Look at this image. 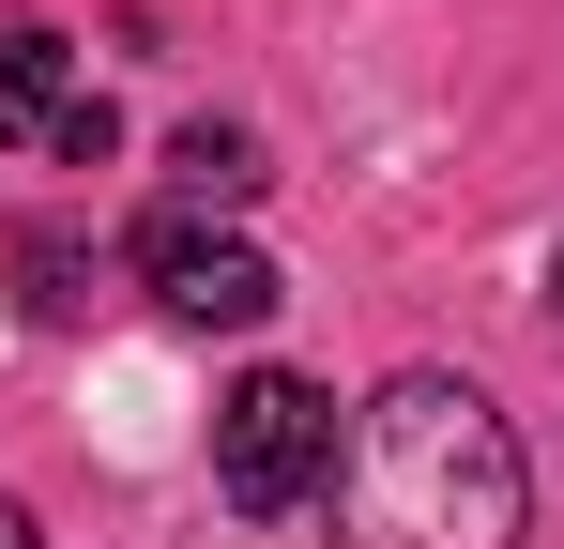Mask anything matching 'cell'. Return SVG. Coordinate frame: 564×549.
<instances>
[{
	"label": "cell",
	"mask_w": 564,
	"mask_h": 549,
	"mask_svg": "<svg viewBox=\"0 0 564 549\" xmlns=\"http://www.w3.org/2000/svg\"><path fill=\"white\" fill-rule=\"evenodd\" d=\"M519 519H534L519 428L443 366H397L351 428V549H519Z\"/></svg>",
	"instance_id": "6da1fadb"
},
{
	"label": "cell",
	"mask_w": 564,
	"mask_h": 549,
	"mask_svg": "<svg viewBox=\"0 0 564 549\" xmlns=\"http://www.w3.org/2000/svg\"><path fill=\"white\" fill-rule=\"evenodd\" d=\"M214 488H229L245 519L321 504V488H336V397H321L305 366H245V381L214 397Z\"/></svg>",
	"instance_id": "7a4b0ae2"
},
{
	"label": "cell",
	"mask_w": 564,
	"mask_h": 549,
	"mask_svg": "<svg viewBox=\"0 0 564 549\" xmlns=\"http://www.w3.org/2000/svg\"><path fill=\"white\" fill-rule=\"evenodd\" d=\"M138 274H153L169 321H214V336L275 321V260H260L245 229H214V214H153V229H138Z\"/></svg>",
	"instance_id": "3957f363"
},
{
	"label": "cell",
	"mask_w": 564,
	"mask_h": 549,
	"mask_svg": "<svg viewBox=\"0 0 564 549\" xmlns=\"http://www.w3.org/2000/svg\"><path fill=\"white\" fill-rule=\"evenodd\" d=\"M169 169H184V214H245V198L275 183L245 122H184V138H169Z\"/></svg>",
	"instance_id": "277c9868"
},
{
	"label": "cell",
	"mask_w": 564,
	"mask_h": 549,
	"mask_svg": "<svg viewBox=\"0 0 564 549\" xmlns=\"http://www.w3.org/2000/svg\"><path fill=\"white\" fill-rule=\"evenodd\" d=\"M62 122V31H0V153H31Z\"/></svg>",
	"instance_id": "5b68a950"
},
{
	"label": "cell",
	"mask_w": 564,
	"mask_h": 549,
	"mask_svg": "<svg viewBox=\"0 0 564 549\" xmlns=\"http://www.w3.org/2000/svg\"><path fill=\"white\" fill-rule=\"evenodd\" d=\"M15 305H31V321H77V305H93V245H77V229H31V245H15Z\"/></svg>",
	"instance_id": "8992f818"
},
{
	"label": "cell",
	"mask_w": 564,
	"mask_h": 549,
	"mask_svg": "<svg viewBox=\"0 0 564 549\" xmlns=\"http://www.w3.org/2000/svg\"><path fill=\"white\" fill-rule=\"evenodd\" d=\"M46 153H62V169H107V153H122V122H107V92H62V122H46Z\"/></svg>",
	"instance_id": "52a82bcc"
},
{
	"label": "cell",
	"mask_w": 564,
	"mask_h": 549,
	"mask_svg": "<svg viewBox=\"0 0 564 549\" xmlns=\"http://www.w3.org/2000/svg\"><path fill=\"white\" fill-rule=\"evenodd\" d=\"M0 549H46V535H31V504H0Z\"/></svg>",
	"instance_id": "ba28073f"
},
{
	"label": "cell",
	"mask_w": 564,
	"mask_h": 549,
	"mask_svg": "<svg viewBox=\"0 0 564 549\" xmlns=\"http://www.w3.org/2000/svg\"><path fill=\"white\" fill-rule=\"evenodd\" d=\"M550 290H564V260H550Z\"/></svg>",
	"instance_id": "9c48e42d"
}]
</instances>
